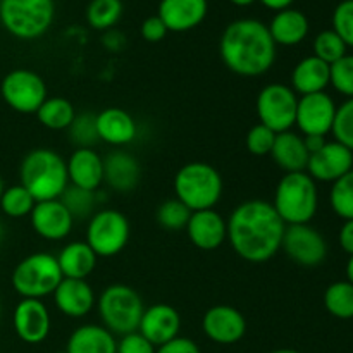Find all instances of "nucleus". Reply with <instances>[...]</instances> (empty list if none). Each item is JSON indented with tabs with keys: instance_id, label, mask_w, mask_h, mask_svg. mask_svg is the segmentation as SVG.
<instances>
[{
	"instance_id": "1",
	"label": "nucleus",
	"mask_w": 353,
	"mask_h": 353,
	"mask_svg": "<svg viewBox=\"0 0 353 353\" xmlns=\"http://www.w3.org/2000/svg\"><path fill=\"white\" fill-rule=\"evenodd\" d=\"M226 224L228 241L245 262L265 264L281 250L286 224L268 200L252 199L238 203Z\"/></svg>"
},
{
	"instance_id": "2",
	"label": "nucleus",
	"mask_w": 353,
	"mask_h": 353,
	"mask_svg": "<svg viewBox=\"0 0 353 353\" xmlns=\"http://www.w3.org/2000/svg\"><path fill=\"white\" fill-rule=\"evenodd\" d=\"M219 55L233 74L259 78L274 65L278 45L272 40L268 24L254 17H241L224 28L219 40Z\"/></svg>"
},
{
	"instance_id": "3",
	"label": "nucleus",
	"mask_w": 353,
	"mask_h": 353,
	"mask_svg": "<svg viewBox=\"0 0 353 353\" xmlns=\"http://www.w3.org/2000/svg\"><path fill=\"white\" fill-rule=\"evenodd\" d=\"M19 181L37 202L61 199L69 186L64 157L52 148H33L21 161Z\"/></svg>"
},
{
	"instance_id": "4",
	"label": "nucleus",
	"mask_w": 353,
	"mask_h": 353,
	"mask_svg": "<svg viewBox=\"0 0 353 353\" xmlns=\"http://www.w3.org/2000/svg\"><path fill=\"white\" fill-rule=\"evenodd\" d=\"M174 195L192 212L216 209L223 199L224 181L221 172L209 162H188L174 174Z\"/></svg>"
},
{
	"instance_id": "5",
	"label": "nucleus",
	"mask_w": 353,
	"mask_h": 353,
	"mask_svg": "<svg viewBox=\"0 0 353 353\" xmlns=\"http://www.w3.org/2000/svg\"><path fill=\"white\" fill-rule=\"evenodd\" d=\"M272 207L286 226L309 224L319 209L317 183L303 172H288L278 181Z\"/></svg>"
},
{
	"instance_id": "6",
	"label": "nucleus",
	"mask_w": 353,
	"mask_h": 353,
	"mask_svg": "<svg viewBox=\"0 0 353 353\" xmlns=\"http://www.w3.org/2000/svg\"><path fill=\"white\" fill-rule=\"evenodd\" d=\"M97 310L105 330H109L114 336H124L138 331L145 305L137 290L123 283H116L100 293L97 299Z\"/></svg>"
},
{
	"instance_id": "7",
	"label": "nucleus",
	"mask_w": 353,
	"mask_h": 353,
	"mask_svg": "<svg viewBox=\"0 0 353 353\" xmlns=\"http://www.w3.org/2000/svg\"><path fill=\"white\" fill-rule=\"evenodd\" d=\"M55 17L54 0H0V23L17 40L41 38Z\"/></svg>"
},
{
	"instance_id": "8",
	"label": "nucleus",
	"mask_w": 353,
	"mask_h": 353,
	"mask_svg": "<svg viewBox=\"0 0 353 353\" xmlns=\"http://www.w3.org/2000/svg\"><path fill=\"white\" fill-rule=\"evenodd\" d=\"M62 279L57 257L48 252H34L17 262L10 285L21 299L41 300L50 296Z\"/></svg>"
},
{
	"instance_id": "9",
	"label": "nucleus",
	"mask_w": 353,
	"mask_h": 353,
	"mask_svg": "<svg viewBox=\"0 0 353 353\" xmlns=\"http://www.w3.org/2000/svg\"><path fill=\"white\" fill-rule=\"evenodd\" d=\"M130 219L117 209H100L86 224V243L97 257L110 259L119 255L130 241Z\"/></svg>"
},
{
	"instance_id": "10",
	"label": "nucleus",
	"mask_w": 353,
	"mask_h": 353,
	"mask_svg": "<svg viewBox=\"0 0 353 353\" xmlns=\"http://www.w3.org/2000/svg\"><path fill=\"white\" fill-rule=\"evenodd\" d=\"M299 95L292 86L285 83H269L259 92L255 109H257L259 123L268 126L269 130L285 133L295 126Z\"/></svg>"
},
{
	"instance_id": "11",
	"label": "nucleus",
	"mask_w": 353,
	"mask_h": 353,
	"mask_svg": "<svg viewBox=\"0 0 353 353\" xmlns=\"http://www.w3.org/2000/svg\"><path fill=\"white\" fill-rule=\"evenodd\" d=\"M3 102L19 114H37L47 99V85L38 72L17 68L7 72L0 83Z\"/></svg>"
},
{
	"instance_id": "12",
	"label": "nucleus",
	"mask_w": 353,
	"mask_h": 353,
	"mask_svg": "<svg viewBox=\"0 0 353 353\" xmlns=\"http://www.w3.org/2000/svg\"><path fill=\"white\" fill-rule=\"evenodd\" d=\"M281 250L302 268H317L327 257V243L319 230L309 224L286 226Z\"/></svg>"
},
{
	"instance_id": "13",
	"label": "nucleus",
	"mask_w": 353,
	"mask_h": 353,
	"mask_svg": "<svg viewBox=\"0 0 353 353\" xmlns=\"http://www.w3.org/2000/svg\"><path fill=\"white\" fill-rule=\"evenodd\" d=\"M336 103L326 92L299 97L295 126L303 137H326L331 133Z\"/></svg>"
},
{
	"instance_id": "14",
	"label": "nucleus",
	"mask_w": 353,
	"mask_h": 353,
	"mask_svg": "<svg viewBox=\"0 0 353 353\" xmlns=\"http://www.w3.org/2000/svg\"><path fill=\"white\" fill-rule=\"evenodd\" d=\"M12 326L21 341L28 345H40L50 334V312L41 300L21 299V302L14 307Z\"/></svg>"
},
{
	"instance_id": "15",
	"label": "nucleus",
	"mask_w": 353,
	"mask_h": 353,
	"mask_svg": "<svg viewBox=\"0 0 353 353\" xmlns=\"http://www.w3.org/2000/svg\"><path fill=\"white\" fill-rule=\"evenodd\" d=\"M202 330L214 343L234 345L247 333V319L236 307L221 303L203 314Z\"/></svg>"
},
{
	"instance_id": "16",
	"label": "nucleus",
	"mask_w": 353,
	"mask_h": 353,
	"mask_svg": "<svg viewBox=\"0 0 353 353\" xmlns=\"http://www.w3.org/2000/svg\"><path fill=\"white\" fill-rule=\"evenodd\" d=\"M30 223L34 233L47 241L65 240L74 226V219L59 199L34 203Z\"/></svg>"
},
{
	"instance_id": "17",
	"label": "nucleus",
	"mask_w": 353,
	"mask_h": 353,
	"mask_svg": "<svg viewBox=\"0 0 353 353\" xmlns=\"http://www.w3.org/2000/svg\"><path fill=\"white\" fill-rule=\"evenodd\" d=\"M353 169V152L338 141H326L323 148L309 157L305 172L321 183H334Z\"/></svg>"
},
{
	"instance_id": "18",
	"label": "nucleus",
	"mask_w": 353,
	"mask_h": 353,
	"mask_svg": "<svg viewBox=\"0 0 353 353\" xmlns=\"http://www.w3.org/2000/svg\"><path fill=\"white\" fill-rule=\"evenodd\" d=\"M185 231L193 247L203 252L217 250L228 240L226 219L216 209L192 212Z\"/></svg>"
},
{
	"instance_id": "19",
	"label": "nucleus",
	"mask_w": 353,
	"mask_h": 353,
	"mask_svg": "<svg viewBox=\"0 0 353 353\" xmlns=\"http://www.w3.org/2000/svg\"><path fill=\"white\" fill-rule=\"evenodd\" d=\"M181 331V316L169 303H154L145 309L141 316L138 333L147 338L154 347L168 343L179 336Z\"/></svg>"
},
{
	"instance_id": "20",
	"label": "nucleus",
	"mask_w": 353,
	"mask_h": 353,
	"mask_svg": "<svg viewBox=\"0 0 353 353\" xmlns=\"http://www.w3.org/2000/svg\"><path fill=\"white\" fill-rule=\"evenodd\" d=\"M209 14V0H161L157 16L168 31L186 33L205 21Z\"/></svg>"
},
{
	"instance_id": "21",
	"label": "nucleus",
	"mask_w": 353,
	"mask_h": 353,
	"mask_svg": "<svg viewBox=\"0 0 353 353\" xmlns=\"http://www.w3.org/2000/svg\"><path fill=\"white\" fill-rule=\"evenodd\" d=\"M55 307L71 319L86 317L97 307V296L86 279L64 278L52 293Z\"/></svg>"
},
{
	"instance_id": "22",
	"label": "nucleus",
	"mask_w": 353,
	"mask_h": 353,
	"mask_svg": "<svg viewBox=\"0 0 353 353\" xmlns=\"http://www.w3.org/2000/svg\"><path fill=\"white\" fill-rule=\"evenodd\" d=\"M141 181L140 161L126 150L109 152L103 157V183L112 192L131 193Z\"/></svg>"
},
{
	"instance_id": "23",
	"label": "nucleus",
	"mask_w": 353,
	"mask_h": 353,
	"mask_svg": "<svg viewBox=\"0 0 353 353\" xmlns=\"http://www.w3.org/2000/svg\"><path fill=\"white\" fill-rule=\"evenodd\" d=\"M69 185L97 192L103 185V157L93 148H76L65 161Z\"/></svg>"
},
{
	"instance_id": "24",
	"label": "nucleus",
	"mask_w": 353,
	"mask_h": 353,
	"mask_svg": "<svg viewBox=\"0 0 353 353\" xmlns=\"http://www.w3.org/2000/svg\"><path fill=\"white\" fill-rule=\"evenodd\" d=\"M97 131L100 141L121 148L137 140L138 126L128 110L121 107H107L97 114Z\"/></svg>"
},
{
	"instance_id": "25",
	"label": "nucleus",
	"mask_w": 353,
	"mask_h": 353,
	"mask_svg": "<svg viewBox=\"0 0 353 353\" xmlns=\"http://www.w3.org/2000/svg\"><path fill=\"white\" fill-rule=\"evenodd\" d=\"M269 155L285 174L305 171L310 157L305 143H303V137L292 130L276 134L274 145H272Z\"/></svg>"
},
{
	"instance_id": "26",
	"label": "nucleus",
	"mask_w": 353,
	"mask_h": 353,
	"mask_svg": "<svg viewBox=\"0 0 353 353\" xmlns=\"http://www.w3.org/2000/svg\"><path fill=\"white\" fill-rule=\"evenodd\" d=\"M268 30L276 45L295 47L305 40L310 24L302 10L288 7V9L279 10L272 16V19L268 24Z\"/></svg>"
},
{
	"instance_id": "27",
	"label": "nucleus",
	"mask_w": 353,
	"mask_h": 353,
	"mask_svg": "<svg viewBox=\"0 0 353 353\" xmlns=\"http://www.w3.org/2000/svg\"><path fill=\"white\" fill-rule=\"evenodd\" d=\"M331 65L317 59L316 55L296 62L292 71V90L299 97L321 93L330 86Z\"/></svg>"
},
{
	"instance_id": "28",
	"label": "nucleus",
	"mask_w": 353,
	"mask_h": 353,
	"mask_svg": "<svg viewBox=\"0 0 353 353\" xmlns=\"http://www.w3.org/2000/svg\"><path fill=\"white\" fill-rule=\"evenodd\" d=\"M117 340L102 324H83L69 336L68 353H116Z\"/></svg>"
},
{
	"instance_id": "29",
	"label": "nucleus",
	"mask_w": 353,
	"mask_h": 353,
	"mask_svg": "<svg viewBox=\"0 0 353 353\" xmlns=\"http://www.w3.org/2000/svg\"><path fill=\"white\" fill-rule=\"evenodd\" d=\"M62 278L86 279L97 268L99 257L86 241H71L57 255Z\"/></svg>"
},
{
	"instance_id": "30",
	"label": "nucleus",
	"mask_w": 353,
	"mask_h": 353,
	"mask_svg": "<svg viewBox=\"0 0 353 353\" xmlns=\"http://www.w3.org/2000/svg\"><path fill=\"white\" fill-rule=\"evenodd\" d=\"M38 123L52 131H64L76 117V109L64 97H47L37 110Z\"/></svg>"
},
{
	"instance_id": "31",
	"label": "nucleus",
	"mask_w": 353,
	"mask_h": 353,
	"mask_svg": "<svg viewBox=\"0 0 353 353\" xmlns=\"http://www.w3.org/2000/svg\"><path fill=\"white\" fill-rule=\"evenodd\" d=\"M123 12V0H90L85 16L92 30L109 31L119 23Z\"/></svg>"
},
{
	"instance_id": "32",
	"label": "nucleus",
	"mask_w": 353,
	"mask_h": 353,
	"mask_svg": "<svg viewBox=\"0 0 353 353\" xmlns=\"http://www.w3.org/2000/svg\"><path fill=\"white\" fill-rule=\"evenodd\" d=\"M59 200L64 203V207L69 210L72 219L85 221L90 219L97 212V205L100 203V195L99 190L90 192V190H83L78 188V186L69 185Z\"/></svg>"
},
{
	"instance_id": "33",
	"label": "nucleus",
	"mask_w": 353,
	"mask_h": 353,
	"mask_svg": "<svg viewBox=\"0 0 353 353\" xmlns=\"http://www.w3.org/2000/svg\"><path fill=\"white\" fill-rule=\"evenodd\" d=\"M324 307L336 319H353V285L348 281L331 283L324 292Z\"/></svg>"
},
{
	"instance_id": "34",
	"label": "nucleus",
	"mask_w": 353,
	"mask_h": 353,
	"mask_svg": "<svg viewBox=\"0 0 353 353\" xmlns=\"http://www.w3.org/2000/svg\"><path fill=\"white\" fill-rule=\"evenodd\" d=\"M37 200L23 185L6 186L2 196H0V210L10 219H21L30 216Z\"/></svg>"
},
{
	"instance_id": "35",
	"label": "nucleus",
	"mask_w": 353,
	"mask_h": 353,
	"mask_svg": "<svg viewBox=\"0 0 353 353\" xmlns=\"http://www.w3.org/2000/svg\"><path fill=\"white\" fill-rule=\"evenodd\" d=\"M69 140L76 148H93L100 141L97 131V114L79 112L68 128Z\"/></svg>"
},
{
	"instance_id": "36",
	"label": "nucleus",
	"mask_w": 353,
	"mask_h": 353,
	"mask_svg": "<svg viewBox=\"0 0 353 353\" xmlns=\"http://www.w3.org/2000/svg\"><path fill=\"white\" fill-rule=\"evenodd\" d=\"M333 212L345 221L353 219V169L333 183L330 192Z\"/></svg>"
},
{
	"instance_id": "37",
	"label": "nucleus",
	"mask_w": 353,
	"mask_h": 353,
	"mask_svg": "<svg viewBox=\"0 0 353 353\" xmlns=\"http://www.w3.org/2000/svg\"><path fill=\"white\" fill-rule=\"evenodd\" d=\"M192 210L186 205H183L178 199H168L159 205L157 212H155V219H157L159 226L164 228L168 231H181L186 230Z\"/></svg>"
},
{
	"instance_id": "38",
	"label": "nucleus",
	"mask_w": 353,
	"mask_h": 353,
	"mask_svg": "<svg viewBox=\"0 0 353 353\" xmlns=\"http://www.w3.org/2000/svg\"><path fill=\"white\" fill-rule=\"evenodd\" d=\"M347 48L348 47L345 45V41L333 30H324L314 38L312 55H316L317 59H321V61L331 65L347 55Z\"/></svg>"
},
{
	"instance_id": "39",
	"label": "nucleus",
	"mask_w": 353,
	"mask_h": 353,
	"mask_svg": "<svg viewBox=\"0 0 353 353\" xmlns=\"http://www.w3.org/2000/svg\"><path fill=\"white\" fill-rule=\"evenodd\" d=\"M334 141L345 145L353 152V99L336 107V116H334L333 128H331Z\"/></svg>"
},
{
	"instance_id": "40",
	"label": "nucleus",
	"mask_w": 353,
	"mask_h": 353,
	"mask_svg": "<svg viewBox=\"0 0 353 353\" xmlns=\"http://www.w3.org/2000/svg\"><path fill=\"white\" fill-rule=\"evenodd\" d=\"M330 85H333V88L341 95L353 99V54H347L331 64Z\"/></svg>"
},
{
	"instance_id": "41",
	"label": "nucleus",
	"mask_w": 353,
	"mask_h": 353,
	"mask_svg": "<svg viewBox=\"0 0 353 353\" xmlns=\"http://www.w3.org/2000/svg\"><path fill=\"white\" fill-rule=\"evenodd\" d=\"M274 140V131L259 123L250 128V131H248L247 137H245V145H247V150L250 152L252 155H255V157H265V155L271 154Z\"/></svg>"
},
{
	"instance_id": "42",
	"label": "nucleus",
	"mask_w": 353,
	"mask_h": 353,
	"mask_svg": "<svg viewBox=\"0 0 353 353\" xmlns=\"http://www.w3.org/2000/svg\"><path fill=\"white\" fill-rule=\"evenodd\" d=\"M333 31L345 41L347 47H353V0H341L334 7Z\"/></svg>"
},
{
	"instance_id": "43",
	"label": "nucleus",
	"mask_w": 353,
	"mask_h": 353,
	"mask_svg": "<svg viewBox=\"0 0 353 353\" xmlns=\"http://www.w3.org/2000/svg\"><path fill=\"white\" fill-rule=\"evenodd\" d=\"M157 347L150 343L145 336H141L138 331L121 336L117 341L116 353H155Z\"/></svg>"
},
{
	"instance_id": "44",
	"label": "nucleus",
	"mask_w": 353,
	"mask_h": 353,
	"mask_svg": "<svg viewBox=\"0 0 353 353\" xmlns=\"http://www.w3.org/2000/svg\"><path fill=\"white\" fill-rule=\"evenodd\" d=\"M168 33V28H165V24L162 23V19L157 14L143 19V23H141L140 26L141 38H143L145 41H148V43H159V41L164 40Z\"/></svg>"
},
{
	"instance_id": "45",
	"label": "nucleus",
	"mask_w": 353,
	"mask_h": 353,
	"mask_svg": "<svg viewBox=\"0 0 353 353\" xmlns=\"http://www.w3.org/2000/svg\"><path fill=\"white\" fill-rule=\"evenodd\" d=\"M155 353H202L200 347L193 340L185 336H176L174 340L157 347Z\"/></svg>"
},
{
	"instance_id": "46",
	"label": "nucleus",
	"mask_w": 353,
	"mask_h": 353,
	"mask_svg": "<svg viewBox=\"0 0 353 353\" xmlns=\"http://www.w3.org/2000/svg\"><path fill=\"white\" fill-rule=\"evenodd\" d=\"M102 43H103V47L109 48V50L117 52V50H121L124 45H126V38H124V34H121L119 31L109 30V31H105V34H103Z\"/></svg>"
},
{
	"instance_id": "47",
	"label": "nucleus",
	"mask_w": 353,
	"mask_h": 353,
	"mask_svg": "<svg viewBox=\"0 0 353 353\" xmlns=\"http://www.w3.org/2000/svg\"><path fill=\"white\" fill-rule=\"evenodd\" d=\"M340 247L348 255H353V219L345 221L340 230Z\"/></svg>"
},
{
	"instance_id": "48",
	"label": "nucleus",
	"mask_w": 353,
	"mask_h": 353,
	"mask_svg": "<svg viewBox=\"0 0 353 353\" xmlns=\"http://www.w3.org/2000/svg\"><path fill=\"white\" fill-rule=\"evenodd\" d=\"M326 137H303V143H305L307 152H309L310 155L319 152L321 148L326 145Z\"/></svg>"
},
{
	"instance_id": "49",
	"label": "nucleus",
	"mask_w": 353,
	"mask_h": 353,
	"mask_svg": "<svg viewBox=\"0 0 353 353\" xmlns=\"http://www.w3.org/2000/svg\"><path fill=\"white\" fill-rule=\"evenodd\" d=\"M259 2H261L262 6L265 7V9L274 10V12H279V10L292 7V3L295 2V0H259Z\"/></svg>"
},
{
	"instance_id": "50",
	"label": "nucleus",
	"mask_w": 353,
	"mask_h": 353,
	"mask_svg": "<svg viewBox=\"0 0 353 353\" xmlns=\"http://www.w3.org/2000/svg\"><path fill=\"white\" fill-rule=\"evenodd\" d=\"M347 281L353 285V255H350V261L347 264Z\"/></svg>"
},
{
	"instance_id": "51",
	"label": "nucleus",
	"mask_w": 353,
	"mask_h": 353,
	"mask_svg": "<svg viewBox=\"0 0 353 353\" xmlns=\"http://www.w3.org/2000/svg\"><path fill=\"white\" fill-rule=\"evenodd\" d=\"M230 2L236 7H248L254 2H257V0H230Z\"/></svg>"
},
{
	"instance_id": "52",
	"label": "nucleus",
	"mask_w": 353,
	"mask_h": 353,
	"mask_svg": "<svg viewBox=\"0 0 353 353\" xmlns=\"http://www.w3.org/2000/svg\"><path fill=\"white\" fill-rule=\"evenodd\" d=\"M269 353H300L299 350H293V348H278V350H272Z\"/></svg>"
},
{
	"instance_id": "53",
	"label": "nucleus",
	"mask_w": 353,
	"mask_h": 353,
	"mask_svg": "<svg viewBox=\"0 0 353 353\" xmlns=\"http://www.w3.org/2000/svg\"><path fill=\"white\" fill-rule=\"evenodd\" d=\"M3 190H6V183H3V179H2V176H0V196H2V193H3Z\"/></svg>"
},
{
	"instance_id": "54",
	"label": "nucleus",
	"mask_w": 353,
	"mask_h": 353,
	"mask_svg": "<svg viewBox=\"0 0 353 353\" xmlns=\"http://www.w3.org/2000/svg\"><path fill=\"white\" fill-rule=\"evenodd\" d=\"M3 233H6V230H3V224H2V221H0V241L3 240Z\"/></svg>"
},
{
	"instance_id": "55",
	"label": "nucleus",
	"mask_w": 353,
	"mask_h": 353,
	"mask_svg": "<svg viewBox=\"0 0 353 353\" xmlns=\"http://www.w3.org/2000/svg\"><path fill=\"white\" fill-rule=\"evenodd\" d=\"M55 353H68L65 350H62V352H55Z\"/></svg>"
}]
</instances>
